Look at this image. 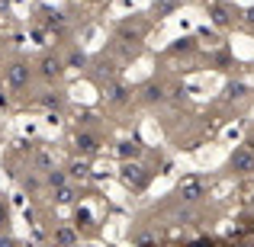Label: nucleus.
<instances>
[{
    "label": "nucleus",
    "mask_w": 254,
    "mask_h": 247,
    "mask_svg": "<svg viewBox=\"0 0 254 247\" xmlns=\"http://www.w3.org/2000/svg\"><path fill=\"white\" fill-rule=\"evenodd\" d=\"M229 167L235 173H254V148H251V145H242V148L232 151Z\"/></svg>",
    "instance_id": "nucleus-1"
},
{
    "label": "nucleus",
    "mask_w": 254,
    "mask_h": 247,
    "mask_svg": "<svg viewBox=\"0 0 254 247\" xmlns=\"http://www.w3.org/2000/svg\"><path fill=\"white\" fill-rule=\"evenodd\" d=\"M180 193H184V199H199L206 193V180L203 177H187L180 183Z\"/></svg>",
    "instance_id": "nucleus-2"
},
{
    "label": "nucleus",
    "mask_w": 254,
    "mask_h": 247,
    "mask_svg": "<svg viewBox=\"0 0 254 247\" xmlns=\"http://www.w3.org/2000/svg\"><path fill=\"white\" fill-rule=\"evenodd\" d=\"M123 177H126V183H129V186H142L145 183V173H142V167H138V164H126L123 167Z\"/></svg>",
    "instance_id": "nucleus-3"
},
{
    "label": "nucleus",
    "mask_w": 254,
    "mask_h": 247,
    "mask_svg": "<svg viewBox=\"0 0 254 247\" xmlns=\"http://www.w3.org/2000/svg\"><path fill=\"white\" fill-rule=\"evenodd\" d=\"M212 16H216V23H219V26H225V23H229V16H225V10H222V6H212Z\"/></svg>",
    "instance_id": "nucleus-4"
},
{
    "label": "nucleus",
    "mask_w": 254,
    "mask_h": 247,
    "mask_svg": "<svg viewBox=\"0 0 254 247\" xmlns=\"http://www.w3.org/2000/svg\"><path fill=\"white\" fill-rule=\"evenodd\" d=\"M229 97H245V84H232L229 87Z\"/></svg>",
    "instance_id": "nucleus-5"
},
{
    "label": "nucleus",
    "mask_w": 254,
    "mask_h": 247,
    "mask_svg": "<svg viewBox=\"0 0 254 247\" xmlns=\"http://www.w3.org/2000/svg\"><path fill=\"white\" fill-rule=\"evenodd\" d=\"M77 145H81L84 151H93V138L90 135H84V138H77Z\"/></svg>",
    "instance_id": "nucleus-6"
},
{
    "label": "nucleus",
    "mask_w": 254,
    "mask_h": 247,
    "mask_svg": "<svg viewBox=\"0 0 254 247\" xmlns=\"http://www.w3.org/2000/svg\"><path fill=\"white\" fill-rule=\"evenodd\" d=\"M119 151H123L126 157H129V154H138V148H135V145H123V148H119Z\"/></svg>",
    "instance_id": "nucleus-7"
},
{
    "label": "nucleus",
    "mask_w": 254,
    "mask_h": 247,
    "mask_svg": "<svg viewBox=\"0 0 254 247\" xmlns=\"http://www.w3.org/2000/svg\"><path fill=\"white\" fill-rule=\"evenodd\" d=\"M248 23H254V10H251V13H248Z\"/></svg>",
    "instance_id": "nucleus-8"
}]
</instances>
